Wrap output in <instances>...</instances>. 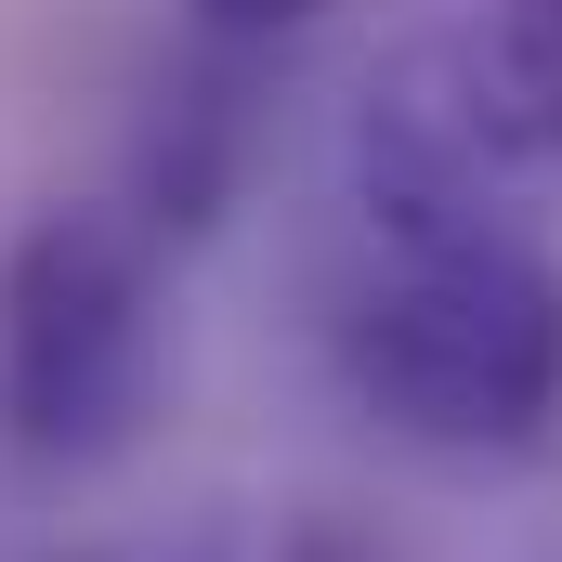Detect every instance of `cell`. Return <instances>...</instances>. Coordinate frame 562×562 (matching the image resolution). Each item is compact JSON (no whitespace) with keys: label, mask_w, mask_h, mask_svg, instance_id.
I'll return each instance as SVG.
<instances>
[{"label":"cell","mask_w":562,"mask_h":562,"mask_svg":"<svg viewBox=\"0 0 562 562\" xmlns=\"http://www.w3.org/2000/svg\"><path fill=\"white\" fill-rule=\"evenodd\" d=\"M327 353L353 406L431 458H524L562 419V262L537 223H406L367 236Z\"/></svg>","instance_id":"cell-1"},{"label":"cell","mask_w":562,"mask_h":562,"mask_svg":"<svg viewBox=\"0 0 562 562\" xmlns=\"http://www.w3.org/2000/svg\"><path fill=\"white\" fill-rule=\"evenodd\" d=\"M157 393V236L132 210H40L0 249V445L26 471H92Z\"/></svg>","instance_id":"cell-2"},{"label":"cell","mask_w":562,"mask_h":562,"mask_svg":"<svg viewBox=\"0 0 562 562\" xmlns=\"http://www.w3.org/2000/svg\"><path fill=\"white\" fill-rule=\"evenodd\" d=\"M471 26H484V40H497V53H510V66L562 105V0H484Z\"/></svg>","instance_id":"cell-3"},{"label":"cell","mask_w":562,"mask_h":562,"mask_svg":"<svg viewBox=\"0 0 562 562\" xmlns=\"http://www.w3.org/2000/svg\"><path fill=\"white\" fill-rule=\"evenodd\" d=\"M66 562H249L223 524H183V537H105V550H66Z\"/></svg>","instance_id":"cell-4"},{"label":"cell","mask_w":562,"mask_h":562,"mask_svg":"<svg viewBox=\"0 0 562 562\" xmlns=\"http://www.w3.org/2000/svg\"><path fill=\"white\" fill-rule=\"evenodd\" d=\"M327 0H196V26H223V40H288V26H314Z\"/></svg>","instance_id":"cell-5"}]
</instances>
